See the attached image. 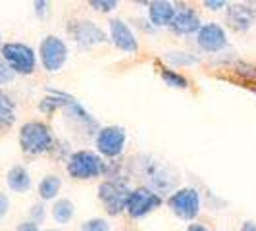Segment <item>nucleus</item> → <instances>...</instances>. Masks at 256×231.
Here are the masks:
<instances>
[{
  "mask_svg": "<svg viewBox=\"0 0 256 231\" xmlns=\"http://www.w3.org/2000/svg\"><path fill=\"white\" fill-rule=\"evenodd\" d=\"M20 144L22 150L31 156L46 152L52 146V133L48 126L40 122H27L20 129Z\"/></svg>",
  "mask_w": 256,
  "mask_h": 231,
  "instance_id": "f257e3e1",
  "label": "nucleus"
},
{
  "mask_svg": "<svg viewBox=\"0 0 256 231\" xmlns=\"http://www.w3.org/2000/svg\"><path fill=\"white\" fill-rule=\"evenodd\" d=\"M0 56L4 58V62L10 66L14 74H22L29 76L35 72L37 68V56L31 46H27L24 42H6L0 46Z\"/></svg>",
  "mask_w": 256,
  "mask_h": 231,
  "instance_id": "f03ea898",
  "label": "nucleus"
},
{
  "mask_svg": "<svg viewBox=\"0 0 256 231\" xmlns=\"http://www.w3.org/2000/svg\"><path fill=\"white\" fill-rule=\"evenodd\" d=\"M104 170L102 160L90 150H79L70 158L68 172L76 180H92L100 176Z\"/></svg>",
  "mask_w": 256,
  "mask_h": 231,
  "instance_id": "7ed1b4c3",
  "label": "nucleus"
},
{
  "mask_svg": "<svg viewBox=\"0 0 256 231\" xmlns=\"http://www.w3.org/2000/svg\"><path fill=\"white\" fill-rule=\"evenodd\" d=\"M40 62L44 66L46 72H58L62 70L68 60V48H66L64 40L58 37H46L40 42Z\"/></svg>",
  "mask_w": 256,
  "mask_h": 231,
  "instance_id": "20e7f679",
  "label": "nucleus"
},
{
  "mask_svg": "<svg viewBox=\"0 0 256 231\" xmlns=\"http://www.w3.org/2000/svg\"><path fill=\"white\" fill-rule=\"evenodd\" d=\"M170 208L174 214L183 220H192L198 216L200 210V196L194 189H180L170 196Z\"/></svg>",
  "mask_w": 256,
  "mask_h": 231,
  "instance_id": "39448f33",
  "label": "nucleus"
},
{
  "mask_svg": "<svg viewBox=\"0 0 256 231\" xmlns=\"http://www.w3.org/2000/svg\"><path fill=\"white\" fill-rule=\"evenodd\" d=\"M162 202V198L152 192L150 189H135V191L129 192V198H128V212L133 216V218H141L144 214H148V212H152L154 208H158Z\"/></svg>",
  "mask_w": 256,
  "mask_h": 231,
  "instance_id": "423d86ee",
  "label": "nucleus"
},
{
  "mask_svg": "<svg viewBox=\"0 0 256 231\" xmlns=\"http://www.w3.org/2000/svg\"><path fill=\"white\" fill-rule=\"evenodd\" d=\"M129 192L124 185L120 183H114V181H108V183H102L100 189H98V196L106 204V210L110 214H120L126 206H128V198Z\"/></svg>",
  "mask_w": 256,
  "mask_h": 231,
  "instance_id": "0eeeda50",
  "label": "nucleus"
},
{
  "mask_svg": "<svg viewBox=\"0 0 256 231\" xmlns=\"http://www.w3.org/2000/svg\"><path fill=\"white\" fill-rule=\"evenodd\" d=\"M124 144H126V133L122 128H102L96 135V148L98 152L104 156H118L124 150Z\"/></svg>",
  "mask_w": 256,
  "mask_h": 231,
  "instance_id": "6e6552de",
  "label": "nucleus"
},
{
  "mask_svg": "<svg viewBox=\"0 0 256 231\" xmlns=\"http://www.w3.org/2000/svg\"><path fill=\"white\" fill-rule=\"evenodd\" d=\"M198 46L206 52H218L228 44L226 31L218 24H208L198 29Z\"/></svg>",
  "mask_w": 256,
  "mask_h": 231,
  "instance_id": "1a4fd4ad",
  "label": "nucleus"
},
{
  "mask_svg": "<svg viewBox=\"0 0 256 231\" xmlns=\"http://www.w3.org/2000/svg\"><path fill=\"white\" fill-rule=\"evenodd\" d=\"M70 31L74 33L77 42L83 44V46H90V44L106 40L104 31L98 26H94L92 22H76V24L70 26Z\"/></svg>",
  "mask_w": 256,
  "mask_h": 231,
  "instance_id": "9d476101",
  "label": "nucleus"
},
{
  "mask_svg": "<svg viewBox=\"0 0 256 231\" xmlns=\"http://www.w3.org/2000/svg\"><path fill=\"white\" fill-rule=\"evenodd\" d=\"M110 37H112L116 46L122 48L124 52L139 50V44H137V38L133 35V31L122 20H112L110 22Z\"/></svg>",
  "mask_w": 256,
  "mask_h": 231,
  "instance_id": "9b49d317",
  "label": "nucleus"
},
{
  "mask_svg": "<svg viewBox=\"0 0 256 231\" xmlns=\"http://www.w3.org/2000/svg\"><path fill=\"white\" fill-rule=\"evenodd\" d=\"M170 27L180 35H191V33L200 29V20L194 14V10L187 8V6H181L180 10H176V14H174V20H172Z\"/></svg>",
  "mask_w": 256,
  "mask_h": 231,
  "instance_id": "f8f14e48",
  "label": "nucleus"
},
{
  "mask_svg": "<svg viewBox=\"0 0 256 231\" xmlns=\"http://www.w3.org/2000/svg\"><path fill=\"white\" fill-rule=\"evenodd\" d=\"M148 14H150V20H152L154 26L164 27V26H170V24H172L174 14H176V8H174L170 2L156 0V2H150Z\"/></svg>",
  "mask_w": 256,
  "mask_h": 231,
  "instance_id": "ddd939ff",
  "label": "nucleus"
},
{
  "mask_svg": "<svg viewBox=\"0 0 256 231\" xmlns=\"http://www.w3.org/2000/svg\"><path fill=\"white\" fill-rule=\"evenodd\" d=\"M254 20H256V12L252 8L244 6V4H237V6H231L230 8V24L235 29L246 31L248 27L252 26Z\"/></svg>",
  "mask_w": 256,
  "mask_h": 231,
  "instance_id": "4468645a",
  "label": "nucleus"
},
{
  "mask_svg": "<svg viewBox=\"0 0 256 231\" xmlns=\"http://www.w3.org/2000/svg\"><path fill=\"white\" fill-rule=\"evenodd\" d=\"M6 183L14 192H26L31 187V176L24 166H14L6 174Z\"/></svg>",
  "mask_w": 256,
  "mask_h": 231,
  "instance_id": "2eb2a0df",
  "label": "nucleus"
},
{
  "mask_svg": "<svg viewBox=\"0 0 256 231\" xmlns=\"http://www.w3.org/2000/svg\"><path fill=\"white\" fill-rule=\"evenodd\" d=\"M14 122H16V106L12 98L0 90V131L12 128Z\"/></svg>",
  "mask_w": 256,
  "mask_h": 231,
  "instance_id": "dca6fc26",
  "label": "nucleus"
},
{
  "mask_svg": "<svg viewBox=\"0 0 256 231\" xmlns=\"http://www.w3.org/2000/svg\"><path fill=\"white\" fill-rule=\"evenodd\" d=\"M60 187H62V180L58 176H46L44 180L38 183V194H40V198L50 200V198H54L58 194Z\"/></svg>",
  "mask_w": 256,
  "mask_h": 231,
  "instance_id": "f3484780",
  "label": "nucleus"
},
{
  "mask_svg": "<svg viewBox=\"0 0 256 231\" xmlns=\"http://www.w3.org/2000/svg\"><path fill=\"white\" fill-rule=\"evenodd\" d=\"M74 212H76L74 204L68 198H60V200H56V204L52 206V216L58 224H68L74 218Z\"/></svg>",
  "mask_w": 256,
  "mask_h": 231,
  "instance_id": "a211bd4d",
  "label": "nucleus"
},
{
  "mask_svg": "<svg viewBox=\"0 0 256 231\" xmlns=\"http://www.w3.org/2000/svg\"><path fill=\"white\" fill-rule=\"evenodd\" d=\"M162 79L166 81L170 87H178V89H185L187 87V79L180 74H176V72H172V70H164L162 72Z\"/></svg>",
  "mask_w": 256,
  "mask_h": 231,
  "instance_id": "6ab92c4d",
  "label": "nucleus"
},
{
  "mask_svg": "<svg viewBox=\"0 0 256 231\" xmlns=\"http://www.w3.org/2000/svg\"><path fill=\"white\" fill-rule=\"evenodd\" d=\"M166 60L172 62V64H183V66L194 64V62H196V58H192V56L185 54V52H168Z\"/></svg>",
  "mask_w": 256,
  "mask_h": 231,
  "instance_id": "aec40b11",
  "label": "nucleus"
},
{
  "mask_svg": "<svg viewBox=\"0 0 256 231\" xmlns=\"http://www.w3.org/2000/svg\"><path fill=\"white\" fill-rule=\"evenodd\" d=\"M81 231H110V226L106 220H89L81 226Z\"/></svg>",
  "mask_w": 256,
  "mask_h": 231,
  "instance_id": "412c9836",
  "label": "nucleus"
},
{
  "mask_svg": "<svg viewBox=\"0 0 256 231\" xmlns=\"http://www.w3.org/2000/svg\"><path fill=\"white\" fill-rule=\"evenodd\" d=\"M14 77H16V74L10 70V66L4 62V58L0 56V85H6V83L14 81Z\"/></svg>",
  "mask_w": 256,
  "mask_h": 231,
  "instance_id": "4be33fe9",
  "label": "nucleus"
},
{
  "mask_svg": "<svg viewBox=\"0 0 256 231\" xmlns=\"http://www.w3.org/2000/svg\"><path fill=\"white\" fill-rule=\"evenodd\" d=\"M90 6L94 10H98V12H110V10L118 8V2L116 0H92Z\"/></svg>",
  "mask_w": 256,
  "mask_h": 231,
  "instance_id": "5701e85b",
  "label": "nucleus"
},
{
  "mask_svg": "<svg viewBox=\"0 0 256 231\" xmlns=\"http://www.w3.org/2000/svg\"><path fill=\"white\" fill-rule=\"evenodd\" d=\"M29 214H31V222H33V224H40V222H42V220L46 218V210H44V206L42 204H33L31 206V212H29Z\"/></svg>",
  "mask_w": 256,
  "mask_h": 231,
  "instance_id": "b1692460",
  "label": "nucleus"
},
{
  "mask_svg": "<svg viewBox=\"0 0 256 231\" xmlns=\"http://www.w3.org/2000/svg\"><path fill=\"white\" fill-rule=\"evenodd\" d=\"M8 210H10V198L0 191V220L8 214Z\"/></svg>",
  "mask_w": 256,
  "mask_h": 231,
  "instance_id": "393cba45",
  "label": "nucleus"
},
{
  "mask_svg": "<svg viewBox=\"0 0 256 231\" xmlns=\"http://www.w3.org/2000/svg\"><path fill=\"white\" fill-rule=\"evenodd\" d=\"M16 231H40V230H38L37 224H33V222H24V224L18 226V230Z\"/></svg>",
  "mask_w": 256,
  "mask_h": 231,
  "instance_id": "a878e982",
  "label": "nucleus"
},
{
  "mask_svg": "<svg viewBox=\"0 0 256 231\" xmlns=\"http://www.w3.org/2000/svg\"><path fill=\"white\" fill-rule=\"evenodd\" d=\"M204 6L212 8V10H220V8H222V6H226V4H224V2H210V0H208V2H204Z\"/></svg>",
  "mask_w": 256,
  "mask_h": 231,
  "instance_id": "bb28decb",
  "label": "nucleus"
},
{
  "mask_svg": "<svg viewBox=\"0 0 256 231\" xmlns=\"http://www.w3.org/2000/svg\"><path fill=\"white\" fill-rule=\"evenodd\" d=\"M35 8H37V14H44V10H46V2H35Z\"/></svg>",
  "mask_w": 256,
  "mask_h": 231,
  "instance_id": "cd10ccee",
  "label": "nucleus"
},
{
  "mask_svg": "<svg viewBox=\"0 0 256 231\" xmlns=\"http://www.w3.org/2000/svg\"><path fill=\"white\" fill-rule=\"evenodd\" d=\"M243 231H256V224H254V222H244Z\"/></svg>",
  "mask_w": 256,
  "mask_h": 231,
  "instance_id": "c85d7f7f",
  "label": "nucleus"
},
{
  "mask_svg": "<svg viewBox=\"0 0 256 231\" xmlns=\"http://www.w3.org/2000/svg\"><path fill=\"white\" fill-rule=\"evenodd\" d=\"M187 231H208L206 228H202V226H191Z\"/></svg>",
  "mask_w": 256,
  "mask_h": 231,
  "instance_id": "c756f323",
  "label": "nucleus"
},
{
  "mask_svg": "<svg viewBox=\"0 0 256 231\" xmlns=\"http://www.w3.org/2000/svg\"><path fill=\"white\" fill-rule=\"evenodd\" d=\"M0 46H2V33H0Z\"/></svg>",
  "mask_w": 256,
  "mask_h": 231,
  "instance_id": "7c9ffc66",
  "label": "nucleus"
},
{
  "mask_svg": "<svg viewBox=\"0 0 256 231\" xmlns=\"http://www.w3.org/2000/svg\"><path fill=\"white\" fill-rule=\"evenodd\" d=\"M46 231H60V230H46Z\"/></svg>",
  "mask_w": 256,
  "mask_h": 231,
  "instance_id": "2f4dec72",
  "label": "nucleus"
}]
</instances>
